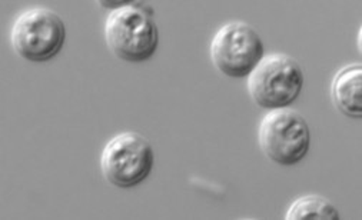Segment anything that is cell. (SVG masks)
Here are the masks:
<instances>
[{"instance_id":"cell-1","label":"cell","mask_w":362,"mask_h":220,"mask_svg":"<svg viewBox=\"0 0 362 220\" xmlns=\"http://www.w3.org/2000/svg\"><path fill=\"white\" fill-rule=\"evenodd\" d=\"M105 39L110 51L120 61L129 63L149 61L159 46L153 9L141 4L116 8L106 19Z\"/></svg>"},{"instance_id":"cell-2","label":"cell","mask_w":362,"mask_h":220,"mask_svg":"<svg viewBox=\"0 0 362 220\" xmlns=\"http://www.w3.org/2000/svg\"><path fill=\"white\" fill-rule=\"evenodd\" d=\"M13 50L28 62H49L62 51L66 26L56 12L36 6L21 13L11 32Z\"/></svg>"},{"instance_id":"cell-3","label":"cell","mask_w":362,"mask_h":220,"mask_svg":"<svg viewBox=\"0 0 362 220\" xmlns=\"http://www.w3.org/2000/svg\"><path fill=\"white\" fill-rule=\"evenodd\" d=\"M304 82L303 68L293 58L272 53L264 56L248 76V92L255 104L262 109H284L299 97Z\"/></svg>"},{"instance_id":"cell-4","label":"cell","mask_w":362,"mask_h":220,"mask_svg":"<svg viewBox=\"0 0 362 220\" xmlns=\"http://www.w3.org/2000/svg\"><path fill=\"white\" fill-rule=\"evenodd\" d=\"M264 154L281 166H293L304 160L311 146V130L307 121L289 107L269 110L258 130Z\"/></svg>"},{"instance_id":"cell-5","label":"cell","mask_w":362,"mask_h":220,"mask_svg":"<svg viewBox=\"0 0 362 220\" xmlns=\"http://www.w3.org/2000/svg\"><path fill=\"white\" fill-rule=\"evenodd\" d=\"M155 153L148 139L136 132H124L110 139L100 156L105 179L120 189H131L152 173Z\"/></svg>"},{"instance_id":"cell-6","label":"cell","mask_w":362,"mask_h":220,"mask_svg":"<svg viewBox=\"0 0 362 220\" xmlns=\"http://www.w3.org/2000/svg\"><path fill=\"white\" fill-rule=\"evenodd\" d=\"M264 56L265 47L261 36L244 22L226 23L211 43L212 63L228 78H248Z\"/></svg>"},{"instance_id":"cell-7","label":"cell","mask_w":362,"mask_h":220,"mask_svg":"<svg viewBox=\"0 0 362 220\" xmlns=\"http://www.w3.org/2000/svg\"><path fill=\"white\" fill-rule=\"evenodd\" d=\"M331 96L339 112L352 119L362 118V66L348 65L334 76Z\"/></svg>"},{"instance_id":"cell-8","label":"cell","mask_w":362,"mask_h":220,"mask_svg":"<svg viewBox=\"0 0 362 220\" xmlns=\"http://www.w3.org/2000/svg\"><path fill=\"white\" fill-rule=\"evenodd\" d=\"M286 220H338L339 212L325 197L310 195L296 199L285 214Z\"/></svg>"}]
</instances>
